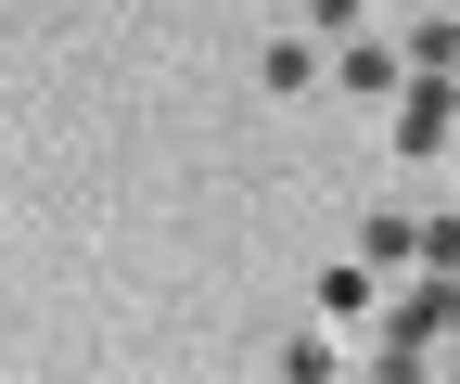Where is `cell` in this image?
I'll return each mask as SVG.
<instances>
[{"instance_id":"cell-1","label":"cell","mask_w":460,"mask_h":384,"mask_svg":"<svg viewBox=\"0 0 460 384\" xmlns=\"http://www.w3.org/2000/svg\"><path fill=\"white\" fill-rule=\"evenodd\" d=\"M460 334V269H422L410 295H384V334L358 346L371 371H435V346Z\"/></svg>"},{"instance_id":"cell-2","label":"cell","mask_w":460,"mask_h":384,"mask_svg":"<svg viewBox=\"0 0 460 384\" xmlns=\"http://www.w3.org/2000/svg\"><path fill=\"white\" fill-rule=\"evenodd\" d=\"M422 65H410V39H384V26H358V39H332V90L345 103H396Z\"/></svg>"},{"instance_id":"cell-3","label":"cell","mask_w":460,"mask_h":384,"mask_svg":"<svg viewBox=\"0 0 460 384\" xmlns=\"http://www.w3.org/2000/svg\"><path fill=\"white\" fill-rule=\"evenodd\" d=\"M396 154H410V167H422V154H447L460 141V77H410V90H396V129H384Z\"/></svg>"},{"instance_id":"cell-4","label":"cell","mask_w":460,"mask_h":384,"mask_svg":"<svg viewBox=\"0 0 460 384\" xmlns=\"http://www.w3.org/2000/svg\"><path fill=\"white\" fill-rule=\"evenodd\" d=\"M256 90L269 103H307L320 90V26H256Z\"/></svg>"},{"instance_id":"cell-5","label":"cell","mask_w":460,"mask_h":384,"mask_svg":"<svg viewBox=\"0 0 460 384\" xmlns=\"http://www.w3.org/2000/svg\"><path fill=\"white\" fill-rule=\"evenodd\" d=\"M422 244H435V218H410V205H371L358 218V256L371 269H422Z\"/></svg>"},{"instance_id":"cell-6","label":"cell","mask_w":460,"mask_h":384,"mask_svg":"<svg viewBox=\"0 0 460 384\" xmlns=\"http://www.w3.org/2000/svg\"><path fill=\"white\" fill-rule=\"evenodd\" d=\"M320 320H358V334H371V320H384V269L371 256H332L320 269Z\"/></svg>"},{"instance_id":"cell-7","label":"cell","mask_w":460,"mask_h":384,"mask_svg":"<svg viewBox=\"0 0 460 384\" xmlns=\"http://www.w3.org/2000/svg\"><path fill=\"white\" fill-rule=\"evenodd\" d=\"M269 371H281V384H332V371H358V346H345V320H332V334H281Z\"/></svg>"},{"instance_id":"cell-8","label":"cell","mask_w":460,"mask_h":384,"mask_svg":"<svg viewBox=\"0 0 460 384\" xmlns=\"http://www.w3.org/2000/svg\"><path fill=\"white\" fill-rule=\"evenodd\" d=\"M410 65L422 77H460V13H410Z\"/></svg>"},{"instance_id":"cell-9","label":"cell","mask_w":460,"mask_h":384,"mask_svg":"<svg viewBox=\"0 0 460 384\" xmlns=\"http://www.w3.org/2000/svg\"><path fill=\"white\" fill-rule=\"evenodd\" d=\"M435 371H447V384H460V334H447V346H435Z\"/></svg>"},{"instance_id":"cell-10","label":"cell","mask_w":460,"mask_h":384,"mask_svg":"<svg viewBox=\"0 0 460 384\" xmlns=\"http://www.w3.org/2000/svg\"><path fill=\"white\" fill-rule=\"evenodd\" d=\"M371 13H384V26H410V0H371Z\"/></svg>"}]
</instances>
